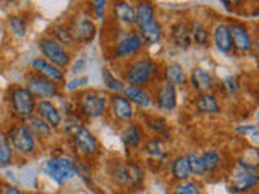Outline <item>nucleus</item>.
<instances>
[{"label": "nucleus", "mask_w": 259, "mask_h": 194, "mask_svg": "<svg viewBox=\"0 0 259 194\" xmlns=\"http://www.w3.org/2000/svg\"><path fill=\"white\" fill-rule=\"evenodd\" d=\"M78 109L88 118L102 117L107 110V99L97 92H83L78 97Z\"/></svg>", "instance_id": "nucleus-7"}, {"label": "nucleus", "mask_w": 259, "mask_h": 194, "mask_svg": "<svg viewBox=\"0 0 259 194\" xmlns=\"http://www.w3.org/2000/svg\"><path fill=\"white\" fill-rule=\"evenodd\" d=\"M110 176L113 181L120 186H130V172L128 164H121V162H113L110 165Z\"/></svg>", "instance_id": "nucleus-24"}, {"label": "nucleus", "mask_w": 259, "mask_h": 194, "mask_svg": "<svg viewBox=\"0 0 259 194\" xmlns=\"http://www.w3.org/2000/svg\"><path fill=\"white\" fill-rule=\"evenodd\" d=\"M112 15L117 21L123 23V24H135L136 23L135 7L130 5L128 2H113L112 4Z\"/></svg>", "instance_id": "nucleus-17"}, {"label": "nucleus", "mask_w": 259, "mask_h": 194, "mask_svg": "<svg viewBox=\"0 0 259 194\" xmlns=\"http://www.w3.org/2000/svg\"><path fill=\"white\" fill-rule=\"evenodd\" d=\"M105 8H107V2H104V0H96V2H91V10L94 12L97 20H102L104 18Z\"/></svg>", "instance_id": "nucleus-41"}, {"label": "nucleus", "mask_w": 259, "mask_h": 194, "mask_svg": "<svg viewBox=\"0 0 259 194\" xmlns=\"http://www.w3.org/2000/svg\"><path fill=\"white\" fill-rule=\"evenodd\" d=\"M36 112L52 129H57L62 126V121H63L62 113L51 101H39L36 105Z\"/></svg>", "instance_id": "nucleus-12"}, {"label": "nucleus", "mask_w": 259, "mask_h": 194, "mask_svg": "<svg viewBox=\"0 0 259 194\" xmlns=\"http://www.w3.org/2000/svg\"><path fill=\"white\" fill-rule=\"evenodd\" d=\"M136 194H144V192H141V191H140V192H136Z\"/></svg>", "instance_id": "nucleus-46"}, {"label": "nucleus", "mask_w": 259, "mask_h": 194, "mask_svg": "<svg viewBox=\"0 0 259 194\" xmlns=\"http://www.w3.org/2000/svg\"><path fill=\"white\" fill-rule=\"evenodd\" d=\"M24 125L29 128V131L36 139H49L52 134V128L49 126L46 121L40 118L39 115H32L29 118L24 120Z\"/></svg>", "instance_id": "nucleus-18"}, {"label": "nucleus", "mask_w": 259, "mask_h": 194, "mask_svg": "<svg viewBox=\"0 0 259 194\" xmlns=\"http://www.w3.org/2000/svg\"><path fill=\"white\" fill-rule=\"evenodd\" d=\"M8 139L12 142L13 151L21 157H29L36 151V137L32 136L29 128L24 123H16L8 129Z\"/></svg>", "instance_id": "nucleus-3"}, {"label": "nucleus", "mask_w": 259, "mask_h": 194, "mask_svg": "<svg viewBox=\"0 0 259 194\" xmlns=\"http://www.w3.org/2000/svg\"><path fill=\"white\" fill-rule=\"evenodd\" d=\"M135 15H136V24L138 28L144 29L151 26L152 23H156V13H154V7L149 2H140L135 7Z\"/></svg>", "instance_id": "nucleus-15"}, {"label": "nucleus", "mask_w": 259, "mask_h": 194, "mask_svg": "<svg viewBox=\"0 0 259 194\" xmlns=\"http://www.w3.org/2000/svg\"><path fill=\"white\" fill-rule=\"evenodd\" d=\"M62 125H63L65 133L70 134V136H73V133H75L78 128L83 126V123H81V120L78 117H70V118H67L65 121H62Z\"/></svg>", "instance_id": "nucleus-40"}, {"label": "nucleus", "mask_w": 259, "mask_h": 194, "mask_svg": "<svg viewBox=\"0 0 259 194\" xmlns=\"http://www.w3.org/2000/svg\"><path fill=\"white\" fill-rule=\"evenodd\" d=\"M172 39L177 47L188 48L191 44V31L188 29V26H186L185 23H178L172 29Z\"/></svg>", "instance_id": "nucleus-22"}, {"label": "nucleus", "mask_w": 259, "mask_h": 194, "mask_svg": "<svg viewBox=\"0 0 259 194\" xmlns=\"http://www.w3.org/2000/svg\"><path fill=\"white\" fill-rule=\"evenodd\" d=\"M110 110L113 118L118 121H130L133 118V105L125 95L113 94L110 97Z\"/></svg>", "instance_id": "nucleus-13"}, {"label": "nucleus", "mask_w": 259, "mask_h": 194, "mask_svg": "<svg viewBox=\"0 0 259 194\" xmlns=\"http://www.w3.org/2000/svg\"><path fill=\"white\" fill-rule=\"evenodd\" d=\"M70 32L75 42L79 44H89L93 42L96 37V23L93 20V16L88 12H78L71 16L70 20Z\"/></svg>", "instance_id": "nucleus-4"}, {"label": "nucleus", "mask_w": 259, "mask_h": 194, "mask_svg": "<svg viewBox=\"0 0 259 194\" xmlns=\"http://www.w3.org/2000/svg\"><path fill=\"white\" fill-rule=\"evenodd\" d=\"M141 47H143V39L140 34H136V32L125 34L115 44V48H113V57H117V59H123V57L136 54Z\"/></svg>", "instance_id": "nucleus-11"}, {"label": "nucleus", "mask_w": 259, "mask_h": 194, "mask_svg": "<svg viewBox=\"0 0 259 194\" xmlns=\"http://www.w3.org/2000/svg\"><path fill=\"white\" fill-rule=\"evenodd\" d=\"M39 51L42 52L49 63L55 65L57 68H67L70 65V54L60 42L52 36H44L39 39Z\"/></svg>", "instance_id": "nucleus-5"}, {"label": "nucleus", "mask_w": 259, "mask_h": 194, "mask_svg": "<svg viewBox=\"0 0 259 194\" xmlns=\"http://www.w3.org/2000/svg\"><path fill=\"white\" fill-rule=\"evenodd\" d=\"M154 68H156V65H154L151 59H141L130 63L125 73V79L128 86H136V87L144 86L154 73Z\"/></svg>", "instance_id": "nucleus-6"}, {"label": "nucleus", "mask_w": 259, "mask_h": 194, "mask_svg": "<svg viewBox=\"0 0 259 194\" xmlns=\"http://www.w3.org/2000/svg\"><path fill=\"white\" fill-rule=\"evenodd\" d=\"M8 26H10V31L13 32L16 37H24V36H26L28 21L24 20L21 15L10 16V20H8Z\"/></svg>", "instance_id": "nucleus-32"}, {"label": "nucleus", "mask_w": 259, "mask_h": 194, "mask_svg": "<svg viewBox=\"0 0 259 194\" xmlns=\"http://www.w3.org/2000/svg\"><path fill=\"white\" fill-rule=\"evenodd\" d=\"M42 172L57 184H63L71 180V178H75L76 175H79L76 164L67 156H55L46 160L42 165Z\"/></svg>", "instance_id": "nucleus-1"}, {"label": "nucleus", "mask_w": 259, "mask_h": 194, "mask_svg": "<svg viewBox=\"0 0 259 194\" xmlns=\"http://www.w3.org/2000/svg\"><path fill=\"white\" fill-rule=\"evenodd\" d=\"M71 139H73V146H75V149L84 157L93 156V154H96L97 149H99L97 137L94 136V133L91 131V129L86 128L84 125L81 128H78L76 131L73 133Z\"/></svg>", "instance_id": "nucleus-9"}, {"label": "nucleus", "mask_w": 259, "mask_h": 194, "mask_svg": "<svg viewBox=\"0 0 259 194\" xmlns=\"http://www.w3.org/2000/svg\"><path fill=\"white\" fill-rule=\"evenodd\" d=\"M191 36H193L194 42H196L198 45H206V44H207V39H209V36H207V29H206L204 26H202L201 23H198V21L193 24Z\"/></svg>", "instance_id": "nucleus-36"}, {"label": "nucleus", "mask_w": 259, "mask_h": 194, "mask_svg": "<svg viewBox=\"0 0 259 194\" xmlns=\"http://www.w3.org/2000/svg\"><path fill=\"white\" fill-rule=\"evenodd\" d=\"M2 194H26V192L20 191L18 188H15V186H4Z\"/></svg>", "instance_id": "nucleus-43"}, {"label": "nucleus", "mask_w": 259, "mask_h": 194, "mask_svg": "<svg viewBox=\"0 0 259 194\" xmlns=\"http://www.w3.org/2000/svg\"><path fill=\"white\" fill-rule=\"evenodd\" d=\"M229 29H230V36H232L233 45L241 52L249 51V48H251V37H249L248 29L240 23H233Z\"/></svg>", "instance_id": "nucleus-16"}, {"label": "nucleus", "mask_w": 259, "mask_h": 194, "mask_svg": "<svg viewBox=\"0 0 259 194\" xmlns=\"http://www.w3.org/2000/svg\"><path fill=\"white\" fill-rule=\"evenodd\" d=\"M52 37L57 40V42H60L62 45H71L75 42V39H73L71 32H70V28L62 26V24H57V26L52 28Z\"/></svg>", "instance_id": "nucleus-33"}, {"label": "nucleus", "mask_w": 259, "mask_h": 194, "mask_svg": "<svg viewBox=\"0 0 259 194\" xmlns=\"http://www.w3.org/2000/svg\"><path fill=\"white\" fill-rule=\"evenodd\" d=\"M174 194H201V188L194 181H183L175 186Z\"/></svg>", "instance_id": "nucleus-38"}, {"label": "nucleus", "mask_w": 259, "mask_h": 194, "mask_svg": "<svg viewBox=\"0 0 259 194\" xmlns=\"http://www.w3.org/2000/svg\"><path fill=\"white\" fill-rule=\"evenodd\" d=\"M2 191H4V188H0V194H2Z\"/></svg>", "instance_id": "nucleus-45"}, {"label": "nucleus", "mask_w": 259, "mask_h": 194, "mask_svg": "<svg viewBox=\"0 0 259 194\" xmlns=\"http://www.w3.org/2000/svg\"><path fill=\"white\" fill-rule=\"evenodd\" d=\"M121 139H123L126 148H132V149L138 148L140 142H141V131H140V128H138L136 125H133V123L126 125L125 129H123V133H121Z\"/></svg>", "instance_id": "nucleus-27"}, {"label": "nucleus", "mask_w": 259, "mask_h": 194, "mask_svg": "<svg viewBox=\"0 0 259 194\" xmlns=\"http://www.w3.org/2000/svg\"><path fill=\"white\" fill-rule=\"evenodd\" d=\"M26 87L34 97H40V101H47L49 97L59 95V84L54 81L44 78L39 73L32 71L26 76Z\"/></svg>", "instance_id": "nucleus-8"}, {"label": "nucleus", "mask_w": 259, "mask_h": 194, "mask_svg": "<svg viewBox=\"0 0 259 194\" xmlns=\"http://www.w3.org/2000/svg\"><path fill=\"white\" fill-rule=\"evenodd\" d=\"M84 84H88V78H86V76H84V78H78V79L70 81V83L67 84V89H68V91H73V89L81 87V86H84Z\"/></svg>", "instance_id": "nucleus-42"}, {"label": "nucleus", "mask_w": 259, "mask_h": 194, "mask_svg": "<svg viewBox=\"0 0 259 194\" xmlns=\"http://www.w3.org/2000/svg\"><path fill=\"white\" fill-rule=\"evenodd\" d=\"M31 67H32V71L39 73V75H42L44 78L54 81V83H60L63 81L65 75L60 68H57L55 65L49 63L46 59H34L31 62Z\"/></svg>", "instance_id": "nucleus-14"}, {"label": "nucleus", "mask_w": 259, "mask_h": 194, "mask_svg": "<svg viewBox=\"0 0 259 194\" xmlns=\"http://www.w3.org/2000/svg\"><path fill=\"white\" fill-rule=\"evenodd\" d=\"M191 84L194 89L198 91H207L212 86V79H210V75L202 68H194L191 73Z\"/></svg>", "instance_id": "nucleus-23"}, {"label": "nucleus", "mask_w": 259, "mask_h": 194, "mask_svg": "<svg viewBox=\"0 0 259 194\" xmlns=\"http://www.w3.org/2000/svg\"><path fill=\"white\" fill-rule=\"evenodd\" d=\"M256 118L259 120V110H257V113H256Z\"/></svg>", "instance_id": "nucleus-44"}, {"label": "nucleus", "mask_w": 259, "mask_h": 194, "mask_svg": "<svg viewBox=\"0 0 259 194\" xmlns=\"http://www.w3.org/2000/svg\"><path fill=\"white\" fill-rule=\"evenodd\" d=\"M125 97L132 102L136 104L138 107H149L151 105V97L149 94L143 91L141 87H136V86H126L125 87Z\"/></svg>", "instance_id": "nucleus-21"}, {"label": "nucleus", "mask_w": 259, "mask_h": 194, "mask_svg": "<svg viewBox=\"0 0 259 194\" xmlns=\"http://www.w3.org/2000/svg\"><path fill=\"white\" fill-rule=\"evenodd\" d=\"M10 105L16 117L29 118L36 113V97L26 86H15L10 89Z\"/></svg>", "instance_id": "nucleus-2"}, {"label": "nucleus", "mask_w": 259, "mask_h": 194, "mask_svg": "<svg viewBox=\"0 0 259 194\" xmlns=\"http://www.w3.org/2000/svg\"><path fill=\"white\" fill-rule=\"evenodd\" d=\"M157 105L160 110H174L177 105V92H175V86L170 83H165L159 89L157 92Z\"/></svg>", "instance_id": "nucleus-19"}, {"label": "nucleus", "mask_w": 259, "mask_h": 194, "mask_svg": "<svg viewBox=\"0 0 259 194\" xmlns=\"http://www.w3.org/2000/svg\"><path fill=\"white\" fill-rule=\"evenodd\" d=\"M140 36L143 40H146V42H149V44H157L160 37H162V28H160V24L156 21V23H152L151 26L148 28H144L140 31Z\"/></svg>", "instance_id": "nucleus-31"}, {"label": "nucleus", "mask_w": 259, "mask_h": 194, "mask_svg": "<svg viewBox=\"0 0 259 194\" xmlns=\"http://www.w3.org/2000/svg\"><path fill=\"white\" fill-rule=\"evenodd\" d=\"M214 40H215L217 48L221 52L229 54L232 51L233 42H232V36H230L229 26H225V24H217L215 29H214Z\"/></svg>", "instance_id": "nucleus-20"}, {"label": "nucleus", "mask_w": 259, "mask_h": 194, "mask_svg": "<svg viewBox=\"0 0 259 194\" xmlns=\"http://www.w3.org/2000/svg\"><path fill=\"white\" fill-rule=\"evenodd\" d=\"M128 172H130V186H140L141 181H143V172H141L140 165L132 164V162H130Z\"/></svg>", "instance_id": "nucleus-39"}, {"label": "nucleus", "mask_w": 259, "mask_h": 194, "mask_svg": "<svg viewBox=\"0 0 259 194\" xmlns=\"http://www.w3.org/2000/svg\"><path fill=\"white\" fill-rule=\"evenodd\" d=\"M13 159V148L8 139V134L5 131H0V167H7L12 164Z\"/></svg>", "instance_id": "nucleus-26"}, {"label": "nucleus", "mask_w": 259, "mask_h": 194, "mask_svg": "<svg viewBox=\"0 0 259 194\" xmlns=\"http://www.w3.org/2000/svg\"><path fill=\"white\" fill-rule=\"evenodd\" d=\"M201 159H202V164H204V168L206 172H212V170H215L219 165H221V154H219L217 151H204L201 154Z\"/></svg>", "instance_id": "nucleus-34"}, {"label": "nucleus", "mask_w": 259, "mask_h": 194, "mask_svg": "<svg viewBox=\"0 0 259 194\" xmlns=\"http://www.w3.org/2000/svg\"><path fill=\"white\" fill-rule=\"evenodd\" d=\"M196 105L202 113H219V104L212 94H201Z\"/></svg>", "instance_id": "nucleus-30"}, {"label": "nucleus", "mask_w": 259, "mask_h": 194, "mask_svg": "<svg viewBox=\"0 0 259 194\" xmlns=\"http://www.w3.org/2000/svg\"><path fill=\"white\" fill-rule=\"evenodd\" d=\"M172 173L177 180L180 181H186L191 175V170H190V164H188V159L185 157H177L172 164Z\"/></svg>", "instance_id": "nucleus-28"}, {"label": "nucleus", "mask_w": 259, "mask_h": 194, "mask_svg": "<svg viewBox=\"0 0 259 194\" xmlns=\"http://www.w3.org/2000/svg\"><path fill=\"white\" fill-rule=\"evenodd\" d=\"M257 183H259V175H256L253 170H249L246 167H241V165H238L237 168L233 170L232 180H230L233 191L246 192L251 188H254Z\"/></svg>", "instance_id": "nucleus-10"}, {"label": "nucleus", "mask_w": 259, "mask_h": 194, "mask_svg": "<svg viewBox=\"0 0 259 194\" xmlns=\"http://www.w3.org/2000/svg\"><path fill=\"white\" fill-rule=\"evenodd\" d=\"M146 152H148L151 157L160 159L165 154V149H164V144H162V141L159 139V137H154V139H151L148 144H146Z\"/></svg>", "instance_id": "nucleus-37"}, {"label": "nucleus", "mask_w": 259, "mask_h": 194, "mask_svg": "<svg viewBox=\"0 0 259 194\" xmlns=\"http://www.w3.org/2000/svg\"><path fill=\"white\" fill-rule=\"evenodd\" d=\"M165 76H167V83H170L172 86L185 84V81H186V73L182 65H178V63L168 65L165 68Z\"/></svg>", "instance_id": "nucleus-25"}, {"label": "nucleus", "mask_w": 259, "mask_h": 194, "mask_svg": "<svg viewBox=\"0 0 259 194\" xmlns=\"http://www.w3.org/2000/svg\"><path fill=\"white\" fill-rule=\"evenodd\" d=\"M188 164H190V170L193 175H198V176H202L206 173V168H204V164H202V159H201V154H194V152H190L188 156Z\"/></svg>", "instance_id": "nucleus-35"}, {"label": "nucleus", "mask_w": 259, "mask_h": 194, "mask_svg": "<svg viewBox=\"0 0 259 194\" xmlns=\"http://www.w3.org/2000/svg\"><path fill=\"white\" fill-rule=\"evenodd\" d=\"M102 81H104V84L105 87L109 89V91L112 92H115V94H121V92H125V84L121 83L120 79H117L115 76L112 75V71L107 70V68H104L102 70Z\"/></svg>", "instance_id": "nucleus-29"}]
</instances>
